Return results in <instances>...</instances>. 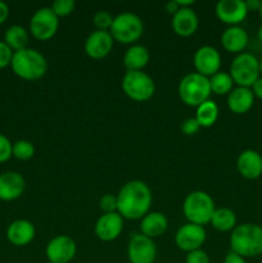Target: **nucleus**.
<instances>
[{
  "label": "nucleus",
  "instance_id": "nucleus-1",
  "mask_svg": "<svg viewBox=\"0 0 262 263\" xmlns=\"http://www.w3.org/2000/svg\"><path fill=\"white\" fill-rule=\"evenodd\" d=\"M152 190L140 180L126 182L117 194V212L127 220H141L152 205Z\"/></svg>",
  "mask_w": 262,
  "mask_h": 263
},
{
  "label": "nucleus",
  "instance_id": "nucleus-2",
  "mask_svg": "<svg viewBox=\"0 0 262 263\" xmlns=\"http://www.w3.org/2000/svg\"><path fill=\"white\" fill-rule=\"evenodd\" d=\"M230 251L243 258H253L262 254V226L246 222L236 225L230 234Z\"/></svg>",
  "mask_w": 262,
  "mask_h": 263
},
{
  "label": "nucleus",
  "instance_id": "nucleus-3",
  "mask_svg": "<svg viewBox=\"0 0 262 263\" xmlns=\"http://www.w3.org/2000/svg\"><path fill=\"white\" fill-rule=\"evenodd\" d=\"M10 68L20 79L26 81H36L46 74L48 62L40 51L32 48H26L13 53Z\"/></svg>",
  "mask_w": 262,
  "mask_h": 263
},
{
  "label": "nucleus",
  "instance_id": "nucleus-4",
  "mask_svg": "<svg viewBox=\"0 0 262 263\" xmlns=\"http://www.w3.org/2000/svg\"><path fill=\"white\" fill-rule=\"evenodd\" d=\"M216 211L215 200L208 193L195 190L185 197L182 203V213L188 222L203 226L211 222L213 212Z\"/></svg>",
  "mask_w": 262,
  "mask_h": 263
},
{
  "label": "nucleus",
  "instance_id": "nucleus-5",
  "mask_svg": "<svg viewBox=\"0 0 262 263\" xmlns=\"http://www.w3.org/2000/svg\"><path fill=\"white\" fill-rule=\"evenodd\" d=\"M177 92H179V97L182 103L189 107L197 108L198 105L210 99V95L212 94L210 79L197 73V72L185 74L180 81Z\"/></svg>",
  "mask_w": 262,
  "mask_h": 263
},
{
  "label": "nucleus",
  "instance_id": "nucleus-6",
  "mask_svg": "<svg viewBox=\"0 0 262 263\" xmlns=\"http://www.w3.org/2000/svg\"><path fill=\"white\" fill-rule=\"evenodd\" d=\"M113 40L125 45H134L144 32V23L138 14L123 12L113 18L109 28Z\"/></svg>",
  "mask_w": 262,
  "mask_h": 263
},
{
  "label": "nucleus",
  "instance_id": "nucleus-7",
  "mask_svg": "<svg viewBox=\"0 0 262 263\" xmlns=\"http://www.w3.org/2000/svg\"><path fill=\"white\" fill-rule=\"evenodd\" d=\"M229 73L234 80V84L251 89L252 85L261 77L259 59L254 54L247 51L238 54L231 61Z\"/></svg>",
  "mask_w": 262,
  "mask_h": 263
},
{
  "label": "nucleus",
  "instance_id": "nucleus-8",
  "mask_svg": "<svg viewBox=\"0 0 262 263\" xmlns=\"http://www.w3.org/2000/svg\"><path fill=\"white\" fill-rule=\"evenodd\" d=\"M122 90L126 97L135 102H146L156 91L153 79L143 71H127L122 79Z\"/></svg>",
  "mask_w": 262,
  "mask_h": 263
},
{
  "label": "nucleus",
  "instance_id": "nucleus-9",
  "mask_svg": "<svg viewBox=\"0 0 262 263\" xmlns=\"http://www.w3.org/2000/svg\"><path fill=\"white\" fill-rule=\"evenodd\" d=\"M59 28V18L54 14L51 8H39L30 20V32L36 40L48 41L53 37Z\"/></svg>",
  "mask_w": 262,
  "mask_h": 263
},
{
  "label": "nucleus",
  "instance_id": "nucleus-10",
  "mask_svg": "<svg viewBox=\"0 0 262 263\" xmlns=\"http://www.w3.org/2000/svg\"><path fill=\"white\" fill-rule=\"evenodd\" d=\"M157 247L153 239L135 233L130 236L127 244V258L130 263H154Z\"/></svg>",
  "mask_w": 262,
  "mask_h": 263
},
{
  "label": "nucleus",
  "instance_id": "nucleus-11",
  "mask_svg": "<svg viewBox=\"0 0 262 263\" xmlns=\"http://www.w3.org/2000/svg\"><path fill=\"white\" fill-rule=\"evenodd\" d=\"M205 239H207V233H205L204 228L190 222L180 226L175 234V243H176L177 248L186 253L202 249L203 244L205 243Z\"/></svg>",
  "mask_w": 262,
  "mask_h": 263
},
{
  "label": "nucleus",
  "instance_id": "nucleus-12",
  "mask_svg": "<svg viewBox=\"0 0 262 263\" xmlns=\"http://www.w3.org/2000/svg\"><path fill=\"white\" fill-rule=\"evenodd\" d=\"M77 253V246L68 235L54 236L45 248V256L48 262L69 263Z\"/></svg>",
  "mask_w": 262,
  "mask_h": 263
},
{
  "label": "nucleus",
  "instance_id": "nucleus-13",
  "mask_svg": "<svg viewBox=\"0 0 262 263\" xmlns=\"http://www.w3.org/2000/svg\"><path fill=\"white\" fill-rule=\"evenodd\" d=\"M195 72L204 77H212L220 72L221 54L216 48L211 45H203L197 49L193 57Z\"/></svg>",
  "mask_w": 262,
  "mask_h": 263
},
{
  "label": "nucleus",
  "instance_id": "nucleus-14",
  "mask_svg": "<svg viewBox=\"0 0 262 263\" xmlns=\"http://www.w3.org/2000/svg\"><path fill=\"white\" fill-rule=\"evenodd\" d=\"M216 15L225 25L239 26L248 15L244 0H220L215 8Z\"/></svg>",
  "mask_w": 262,
  "mask_h": 263
},
{
  "label": "nucleus",
  "instance_id": "nucleus-15",
  "mask_svg": "<svg viewBox=\"0 0 262 263\" xmlns=\"http://www.w3.org/2000/svg\"><path fill=\"white\" fill-rule=\"evenodd\" d=\"M113 44L109 31L95 30L85 40V53L91 59H103L112 51Z\"/></svg>",
  "mask_w": 262,
  "mask_h": 263
},
{
  "label": "nucleus",
  "instance_id": "nucleus-16",
  "mask_svg": "<svg viewBox=\"0 0 262 263\" xmlns=\"http://www.w3.org/2000/svg\"><path fill=\"white\" fill-rule=\"evenodd\" d=\"M123 230V217L118 212L103 213L95 222V235L102 241H113Z\"/></svg>",
  "mask_w": 262,
  "mask_h": 263
},
{
  "label": "nucleus",
  "instance_id": "nucleus-17",
  "mask_svg": "<svg viewBox=\"0 0 262 263\" xmlns=\"http://www.w3.org/2000/svg\"><path fill=\"white\" fill-rule=\"evenodd\" d=\"M26 189V180L20 172L5 171L0 174V200L12 202L22 197Z\"/></svg>",
  "mask_w": 262,
  "mask_h": 263
},
{
  "label": "nucleus",
  "instance_id": "nucleus-18",
  "mask_svg": "<svg viewBox=\"0 0 262 263\" xmlns=\"http://www.w3.org/2000/svg\"><path fill=\"white\" fill-rule=\"evenodd\" d=\"M236 168L244 179H258L262 175V156L253 149H246L238 156Z\"/></svg>",
  "mask_w": 262,
  "mask_h": 263
},
{
  "label": "nucleus",
  "instance_id": "nucleus-19",
  "mask_svg": "<svg viewBox=\"0 0 262 263\" xmlns=\"http://www.w3.org/2000/svg\"><path fill=\"white\" fill-rule=\"evenodd\" d=\"M171 26L176 35L181 37H189L197 32L199 20H198L197 13L192 8H180L172 15Z\"/></svg>",
  "mask_w": 262,
  "mask_h": 263
},
{
  "label": "nucleus",
  "instance_id": "nucleus-20",
  "mask_svg": "<svg viewBox=\"0 0 262 263\" xmlns=\"http://www.w3.org/2000/svg\"><path fill=\"white\" fill-rule=\"evenodd\" d=\"M36 229L28 220H15L8 226L7 239L15 247L28 246L35 239Z\"/></svg>",
  "mask_w": 262,
  "mask_h": 263
},
{
  "label": "nucleus",
  "instance_id": "nucleus-21",
  "mask_svg": "<svg viewBox=\"0 0 262 263\" xmlns=\"http://www.w3.org/2000/svg\"><path fill=\"white\" fill-rule=\"evenodd\" d=\"M221 44L226 51L238 55V54L244 53L248 46V32L240 26H230L221 35Z\"/></svg>",
  "mask_w": 262,
  "mask_h": 263
},
{
  "label": "nucleus",
  "instance_id": "nucleus-22",
  "mask_svg": "<svg viewBox=\"0 0 262 263\" xmlns=\"http://www.w3.org/2000/svg\"><path fill=\"white\" fill-rule=\"evenodd\" d=\"M254 95L249 87L236 86L228 95V107L235 115H244L249 112L254 104Z\"/></svg>",
  "mask_w": 262,
  "mask_h": 263
},
{
  "label": "nucleus",
  "instance_id": "nucleus-23",
  "mask_svg": "<svg viewBox=\"0 0 262 263\" xmlns=\"http://www.w3.org/2000/svg\"><path fill=\"white\" fill-rule=\"evenodd\" d=\"M169 229V218L162 212H148L140 221V233L154 239L163 235Z\"/></svg>",
  "mask_w": 262,
  "mask_h": 263
},
{
  "label": "nucleus",
  "instance_id": "nucleus-24",
  "mask_svg": "<svg viewBox=\"0 0 262 263\" xmlns=\"http://www.w3.org/2000/svg\"><path fill=\"white\" fill-rule=\"evenodd\" d=\"M151 61V53L148 48L140 44H134L125 51L123 64L127 71H143Z\"/></svg>",
  "mask_w": 262,
  "mask_h": 263
},
{
  "label": "nucleus",
  "instance_id": "nucleus-25",
  "mask_svg": "<svg viewBox=\"0 0 262 263\" xmlns=\"http://www.w3.org/2000/svg\"><path fill=\"white\" fill-rule=\"evenodd\" d=\"M28 31L26 30L23 26L20 25H12L10 27L7 28L4 33V43L12 49L13 51L22 50V49L28 48Z\"/></svg>",
  "mask_w": 262,
  "mask_h": 263
},
{
  "label": "nucleus",
  "instance_id": "nucleus-26",
  "mask_svg": "<svg viewBox=\"0 0 262 263\" xmlns=\"http://www.w3.org/2000/svg\"><path fill=\"white\" fill-rule=\"evenodd\" d=\"M210 223H212L213 228L221 233L233 231L236 228V215L228 207L216 208Z\"/></svg>",
  "mask_w": 262,
  "mask_h": 263
},
{
  "label": "nucleus",
  "instance_id": "nucleus-27",
  "mask_svg": "<svg viewBox=\"0 0 262 263\" xmlns=\"http://www.w3.org/2000/svg\"><path fill=\"white\" fill-rule=\"evenodd\" d=\"M218 105L216 104L215 100H205L200 105L197 107V112H195V120L200 125V127H211L216 123L218 118Z\"/></svg>",
  "mask_w": 262,
  "mask_h": 263
},
{
  "label": "nucleus",
  "instance_id": "nucleus-28",
  "mask_svg": "<svg viewBox=\"0 0 262 263\" xmlns=\"http://www.w3.org/2000/svg\"><path fill=\"white\" fill-rule=\"evenodd\" d=\"M211 91L216 95H229L234 89V80L229 72L220 71L210 77Z\"/></svg>",
  "mask_w": 262,
  "mask_h": 263
},
{
  "label": "nucleus",
  "instance_id": "nucleus-29",
  "mask_svg": "<svg viewBox=\"0 0 262 263\" xmlns=\"http://www.w3.org/2000/svg\"><path fill=\"white\" fill-rule=\"evenodd\" d=\"M35 156V146L28 140H17L13 143V157L20 161H28Z\"/></svg>",
  "mask_w": 262,
  "mask_h": 263
},
{
  "label": "nucleus",
  "instance_id": "nucleus-30",
  "mask_svg": "<svg viewBox=\"0 0 262 263\" xmlns=\"http://www.w3.org/2000/svg\"><path fill=\"white\" fill-rule=\"evenodd\" d=\"M74 7H76V3L73 0H55L50 8L54 12V14L58 18H61L71 14L74 10Z\"/></svg>",
  "mask_w": 262,
  "mask_h": 263
},
{
  "label": "nucleus",
  "instance_id": "nucleus-31",
  "mask_svg": "<svg viewBox=\"0 0 262 263\" xmlns=\"http://www.w3.org/2000/svg\"><path fill=\"white\" fill-rule=\"evenodd\" d=\"M113 18L115 17L108 10H98L92 17V23L97 27V30L109 31L113 23Z\"/></svg>",
  "mask_w": 262,
  "mask_h": 263
},
{
  "label": "nucleus",
  "instance_id": "nucleus-32",
  "mask_svg": "<svg viewBox=\"0 0 262 263\" xmlns=\"http://www.w3.org/2000/svg\"><path fill=\"white\" fill-rule=\"evenodd\" d=\"M117 195L115 194H105L99 200V208L103 213L117 212Z\"/></svg>",
  "mask_w": 262,
  "mask_h": 263
},
{
  "label": "nucleus",
  "instance_id": "nucleus-33",
  "mask_svg": "<svg viewBox=\"0 0 262 263\" xmlns=\"http://www.w3.org/2000/svg\"><path fill=\"white\" fill-rule=\"evenodd\" d=\"M13 157V143L5 135L0 134V163L9 161Z\"/></svg>",
  "mask_w": 262,
  "mask_h": 263
},
{
  "label": "nucleus",
  "instance_id": "nucleus-34",
  "mask_svg": "<svg viewBox=\"0 0 262 263\" xmlns=\"http://www.w3.org/2000/svg\"><path fill=\"white\" fill-rule=\"evenodd\" d=\"M13 53L14 51L4 43V41L0 40V69L5 68V67L10 66V62H12Z\"/></svg>",
  "mask_w": 262,
  "mask_h": 263
},
{
  "label": "nucleus",
  "instance_id": "nucleus-35",
  "mask_svg": "<svg viewBox=\"0 0 262 263\" xmlns=\"http://www.w3.org/2000/svg\"><path fill=\"white\" fill-rule=\"evenodd\" d=\"M185 263H210V256L203 249H197L186 254Z\"/></svg>",
  "mask_w": 262,
  "mask_h": 263
},
{
  "label": "nucleus",
  "instance_id": "nucleus-36",
  "mask_svg": "<svg viewBox=\"0 0 262 263\" xmlns=\"http://www.w3.org/2000/svg\"><path fill=\"white\" fill-rule=\"evenodd\" d=\"M199 130H200V125L198 123V121L195 120V117H190V118H186L185 121H182L181 131L182 134H185V135L188 136L195 135Z\"/></svg>",
  "mask_w": 262,
  "mask_h": 263
},
{
  "label": "nucleus",
  "instance_id": "nucleus-37",
  "mask_svg": "<svg viewBox=\"0 0 262 263\" xmlns=\"http://www.w3.org/2000/svg\"><path fill=\"white\" fill-rule=\"evenodd\" d=\"M223 263H247V261L246 258H243L241 256H239V254L230 251L226 254L225 258H223Z\"/></svg>",
  "mask_w": 262,
  "mask_h": 263
},
{
  "label": "nucleus",
  "instance_id": "nucleus-38",
  "mask_svg": "<svg viewBox=\"0 0 262 263\" xmlns=\"http://www.w3.org/2000/svg\"><path fill=\"white\" fill-rule=\"evenodd\" d=\"M251 90L252 92H253L254 98H258V99L262 100V76L252 85Z\"/></svg>",
  "mask_w": 262,
  "mask_h": 263
},
{
  "label": "nucleus",
  "instance_id": "nucleus-39",
  "mask_svg": "<svg viewBox=\"0 0 262 263\" xmlns=\"http://www.w3.org/2000/svg\"><path fill=\"white\" fill-rule=\"evenodd\" d=\"M8 17H9V7L7 3L0 0V25H3Z\"/></svg>",
  "mask_w": 262,
  "mask_h": 263
},
{
  "label": "nucleus",
  "instance_id": "nucleus-40",
  "mask_svg": "<svg viewBox=\"0 0 262 263\" xmlns=\"http://www.w3.org/2000/svg\"><path fill=\"white\" fill-rule=\"evenodd\" d=\"M261 0H246V7L249 12H258L261 8Z\"/></svg>",
  "mask_w": 262,
  "mask_h": 263
},
{
  "label": "nucleus",
  "instance_id": "nucleus-41",
  "mask_svg": "<svg viewBox=\"0 0 262 263\" xmlns=\"http://www.w3.org/2000/svg\"><path fill=\"white\" fill-rule=\"evenodd\" d=\"M179 9H180V7L177 5L176 0H170V2L166 4V10H167V13H169V14L174 15L175 13H176Z\"/></svg>",
  "mask_w": 262,
  "mask_h": 263
},
{
  "label": "nucleus",
  "instance_id": "nucleus-42",
  "mask_svg": "<svg viewBox=\"0 0 262 263\" xmlns=\"http://www.w3.org/2000/svg\"><path fill=\"white\" fill-rule=\"evenodd\" d=\"M257 36H258V40L262 43V25L258 27V31H257Z\"/></svg>",
  "mask_w": 262,
  "mask_h": 263
},
{
  "label": "nucleus",
  "instance_id": "nucleus-43",
  "mask_svg": "<svg viewBox=\"0 0 262 263\" xmlns=\"http://www.w3.org/2000/svg\"><path fill=\"white\" fill-rule=\"evenodd\" d=\"M259 72H261V76H262V58L259 59Z\"/></svg>",
  "mask_w": 262,
  "mask_h": 263
},
{
  "label": "nucleus",
  "instance_id": "nucleus-44",
  "mask_svg": "<svg viewBox=\"0 0 262 263\" xmlns=\"http://www.w3.org/2000/svg\"><path fill=\"white\" fill-rule=\"evenodd\" d=\"M258 13H259V15H261V18H262V3H261V8H259Z\"/></svg>",
  "mask_w": 262,
  "mask_h": 263
},
{
  "label": "nucleus",
  "instance_id": "nucleus-45",
  "mask_svg": "<svg viewBox=\"0 0 262 263\" xmlns=\"http://www.w3.org/2000/svg\"><path fill=\"white\" fill-rule=\"evenodd\" d=\"M48 263H51V262H48Z\"/></svg>",
  "mask_w": 262,
  "mask_h": 263
}]
</instances>
